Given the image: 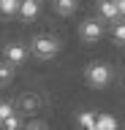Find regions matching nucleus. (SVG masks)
Masks as SVG:
<instances>
[{"mask_svg":"<svg viewBox=\"0 0 125 130\" xmlns=\"http://www.w3.org/2000/svg\"><path fill=\"white\" fill-rule=\"evenodd\" d=\"M84 79H87V84L95 89H103L112 81V68H109L106 62H90L87 65V71H84Z\"/></svg>","mask_w":125,"mask_h":130,"instance_id":"obj_1","label":"nucleus"},{"mask_svg":"<svg viewBox=\"0 0 125 130\" xmlns=\"http://www.w3.org/2000/svg\"><path fill=\"white\" fill-rule=\"evenodd\" d=\"M19 0H0V14L3 16H17Z\"/></svg>","mask_w":125,"mask_h":130,"instance_id":"obj_9","label":"nucleus"},{"mask_svg":"<svg viewBox=\"0 0 125 130\" xmlns=\"http://www.w3.org/2000/svg\"><path fill=\"white\" fill-rule=\"evenodd\" d=\"M114 6H117V16H122L125 14V0H114Z\"/></svg>","mask_w":125,"mask_h":130,"instance_id":"obj_16","label":"nucleus"},{"mask_svg":"<svg viewBox=\"0 0 125 130\" xmlns=\"http://www.w3.org/2000/svg\"><path fill=\"white\" fill-rule=\"evenodd\" d=\"M30 46H33V54L38 57V60H52V57H57V52H60V41L52 38V35H35Z\"/></svg>","mask_w":125,"mask_h":130,"instance_id":"obj_2","label":"nucleus"},{"mask_svg":"<svg viewBox=\"0 0 125 130\" xmlns=\"http://www.w3.org/2000/svg\"><path fill=\"white\" fill-rule=\"evenodd\" d=\"M3 57H6V62H11L14 68H19V65L27 60V49L22 46V43H8V46L3 49Z\"/></svg>","mask_w":125,"mask_h":130,"instance_id":"obj_4","label":"nucleus"},{"mask_svg":"<svg viewBox=\"0 0 125 130\" xmlns=\"http://www.w3.org/2000/svg\"><path fill=\"white\" fill-rule=\"evenodd\" d=\"M79 127L95 130V114H92V111H82V114H79Z\"/></svg>","mask_w":125,"mask_h":130,"instance_id":"obj_10","label":"nucleus"},{"mask_svg":"<svg viewBox=\"0 0 125 130\" xmlns=\"http://www.w3.org/2000/svg\"><path fill=\"white\" fill-rule=\"evenodd\" d=\"M114 127H117V119H114V117H109V114L95 117V130H114Z\"/></svg>","mask_w":125,"mask_h":130,"instance_id":"obj_8","label":"nucleus"},{"mask_svg":"<svg viewBox=\"0 0 125 130\" xmlns=\"http://www.w3.org/2000/svg\"><path fill=\"white\" fill-rule=\"evenodd\" d=\"M14 79V65L11 62H0V84H8Z\"/></svg>","mask_w":125,"mask_h":130,"instance_id":"obj_11","label":"nucleus"},{"mask_svg":"<svg viewBox=\"0 0 125 130\" xmlns=\"http://www.w3.org/2000/svg\"><path fill=\"white\" fill-rule=\"evenodd\" d=\"M54 11L60 16H71L76 11V0H54Z\"/></svg>","mask_w":125,"mask_h":130,"instance_id":"obj_7","label":"nucleus"},{"mask_svg":"<svg viewBox=\"0 0 125 130\" xmlns=\"http://www.w3.org/2000/svg\"><path fill=\"white\" fill-rule=\"evenodd\" d=\"M22 108H25V111H35V108H38V100H35L33 95H22Z\"/></svg>","mask_w":125,"mask_h":130,"instance_id":"obj_13","label":"nucleus"},{"mask_svg":"<svg viewBox=\"0 0 125 130\" xmlns=\"http://www.w3.org/2000/svg\"><path fill=\"white\" fill-rule=\"evenodd\" d=\"M17 14L22 16V19H27V22H33V19H38V14H41V3H38V0H19Z\"/></svg>","mask_w":125,"mask_h":130,"instance_id":"obj_5","label":"nucleus"},{"mask_svg":"<svg viewBox=\"0 0 125 130\" xmlns=\"http://www.w3.org/2000/svg\"><path fill=\"white\" fill-rule=\"evenodd\" d=\"M8 114H14V106H11L8 100H0V119H6Z\"/></svg>","mask_w":125,"mask_h":130,"instance_id":"obj_14","label":"nucleus"},{"mask_svg":"<svg viewBox=\"0 0 125 130\" xmlns=\"http://www.w3.org/2000/svg\"><path fill=\"white\" fill-rule=\"evenodd\" d=\"M98 16H101V22H114V19H120L114 0H101L98 3Z\"/></svg>","mask_w":125,"mask_h":130,"instance_id":"obj_6","label":"nucleus"},{"mask_svg":"<svg viewBox=\"0 0 125 130\" xmlns=\"http://www.w3.org/2000/svg\"><path fill=\"white\" fill-rule=\"evenodd\" d=\"M114 41H117V43H122V41H125V27L120 22L114 24Z\"/></svg>","mask_w":125,"mask_h":130,"instance_id":"obj_15","label":"nucleus"},{"mask_svg":"<svg viewBox=\"0 0 125 130\" xmlns=\"http://www.w3.org/2000/svg\"><path fill=\"white\" fill-rule=\"evenodd\" d=\"M79 35H82L84 43H95V41H101V35H103V24H101L98 19H84V22L79 24Z\"/></svg>","mask_w":125,"mask_h":130,"instance_id":"obj_3","label":"nucleus"},{"mask_svg":"<svg viewBox=\"0 0 125 130\" xmlns=\"http://www.w3.org/2000/svg\"><path fill=\"white\" fill-rule=\"evenodd\" d=\"M0 127L3 130H17V127H22V122H19L17 114H8L6 119H0Z\"/></svg>","mask_w":125,"mask_h":130,"instance_id":"obj_12","label":"nucleus"}]
</instances>
